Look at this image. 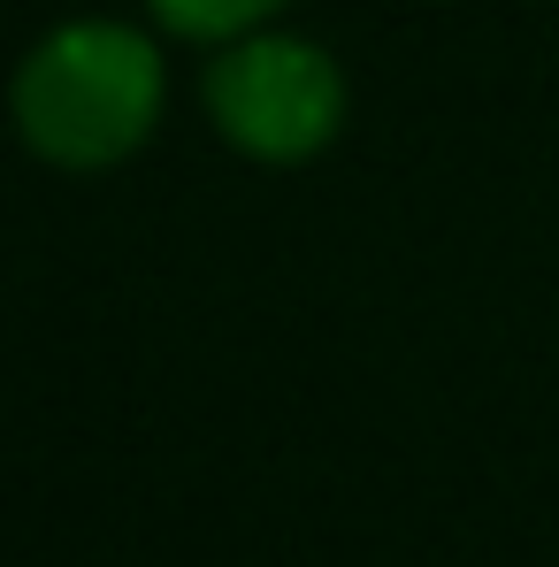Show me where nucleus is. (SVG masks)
<instances>
[{"mask_svg": "<svg viewBox=\"0 0 559 567\" xmlns=\"http://www.w3.org/2000/svg\"><path fill=\"white\" fill-rule=\"evenodd\" d=\"M162 115V54L131 23H62L15 70V131L62 169L123 162Z\"/></svg>", "mask_w": 559, "mask_h": 567, "instance_id": "nucleus-1", "label": "nucleus"}, {"mask_svg": "<svg viewBox=\"0 0 559 567\" xmlns=\"http://www.w3.org/2000/svg\"><path fill=\"white\" fill-rule=\"evenodd\" d=\"M207 107H215V131L238 154L307 162L345 123V78L307 39H238L207 70Z\"/></svg>", "mask_w": 559, "mask_h": 567, "instance_id": "nucleus-2", "label": "nucleus"}, {"mask_svg": "<svg viewBox=\"0 0 559 567\" xmlns=\"http://www.w3.org/2000/svg\"><path fill=\"white\" fill-rule=\"evenodd\" d=\"M283 0H154V16L185 39H246L261 16H277Z\"/></svg>", "mask_w": 559, "mask_h": 567, "instance_id": "nucleus-3", "label": "nucleus"}]
</instances>
